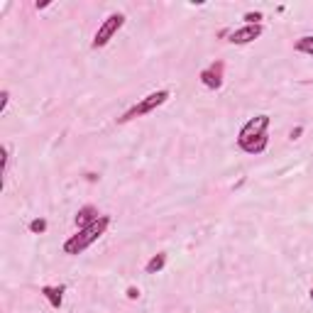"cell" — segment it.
<instances>
[{
    "mask_svg": "<svg viewBox=\"0 0 313 313\" xmlns=\"http://www.w3.org/2000/svg\"><path fill=\"white\" fill-rule=\"evenodd\" d=\"M267 127H269V115H257L252 117L237 135V144L247 154H262L267 149Z\"/></svg>",
    "mask_w": 313,
    "mask_h": 313,
    "instance_id": "obj_1",
    "label": "cell"
},
{
    "mask_svg": "<svg viewBox=\"0 0 313 313\" xmlns=\"http://www.w3.org/2000/svg\"><path fill=\"white\" fill-rule=\"evenodd\" d=\"M108 225H110V218H108V215H101L96 223H91L88 228H81L74 237H69V240L64 242V252H66V255H81L86 247H91V245L108 230Z\"/></svg>",
    "mask_w": 313,
    "mask_h": 313,
    "instance_id": "obj_2",
    "label": "cell"
},
{
    "mask_svg": "<svg viewBox=\"0 0 313 313\" xmlns=\"http://www.w3.org/2000/svg\"><path fill=\"white\" fill-rule=\"evenodd\" d=\"M167 101H169V91H154V93H149L147 98H142L137 105H132L127 113L120 115L117 122H130V120H135V117H142V115L157 110L159 105H164Z\"/></svg>",
    "mask_w": 313,
    "mask_h": 313,
    "instance_id": "obj_3",
    "label": "cell"
},
{
    "mask_svg": "<svg viewBox=\"0 0 313 313\" xmlns=\"http://www.w3.org/2000/svg\"><path fill=\"white\" fill-rule=\"evenodd\" d=\"M125 25V15L122 12H113L101 27L96 32V37H93V49H101V47H105L110 39L115 37V32Z\"/></svg>",
    "mask_w": 313,
    "mask_h": 313,
    "instance_id": "obj_4",
    "label": "cell"
},
{
    "mask_svg": "<svg viewBox=\"0 0 313 313\" xmlns=\"http://www.w3.org/2000/svg\"><path fill=\"white\" fill-rule=\"evenodd\" d=\"M259 34H262V25H245V27L230 32V42L232 44H250V42H255Z\"/></svg>",
    "mask_w": 313,
    "mask_h": 313,
    "instance_id": "obj_5",
    "label": "cell"
},
{
    "mask_svg": "<svg viewBox=\"0 0 313 313\" xmlns=\"http://www.w3.org/2000/svg\"><path fill=\"white\" fill-rule=\"evenodd\" d=\"M201 84L206 88H220L223 86V64H213L210 69H203L201 71Z\"/></svg>",
    "mask_w": 313,
    "mask_h": 313,
    "instance_id": "obj_6",
    "label": "cell"
},
{
    "mask_svg": "<svg viewBox=\"0 0 313 313\" xmlns=\"http://www.w3.org/2000/svg\"><path fill=\"white\" fill-rule=\"evenodd\" d=\"M101 215H98V208L96 206H84L79 213H76V225H79V230L81 228H88L91 223H96Z\"/></svg>",
    "mask_w": 313,
    "mask_h": 313,
    "instance_id": "obj_7",
    "label": "cell"
},
{
    "mask_svg": "<svg viewBox=\"0 0 313 313\" xmlns=\"http://www.w3.org/2000/svg\"><path fill=\"white\" fill-rule=\"evenodd\" d=\"M42 294L52 304V309H61V304H64V286H42Z\"/></svg>",
    "mask_w": 313,
    "mask_h": 313,
    "instance_id": "obj_8",
    "label": "cell"
},
{
    "mask_svg": "<svg viewBox=\"0 0 313 313\" xmlns=\"http://www.w3.org/2000/svg\"><path fill=\"white\" fill-rule=\"evenodd\" d=\"M164 264H167V255H164V252H159V255H154L149 262H147L144 272H147V274H159V272L164 269Z\"/></svg>",
    "mask_w": 313,
    "mask_h": 313,
    "instance_id": "obj_9",
    "label": "cell"
},
{
    "mask_svg": "<svg viewBox=\"0 0 313 313\" xmlns=\"http://www.w3.org/2000/svg\"><path fill=\"white\" fill-rule=\"evenodd\" d=\"M296 52H304V54L313 57V37H301L296 42Z\"/></svg>",
    "mask_w": 313,
    "mask_h": 313,
    "instance_id": "obj_10",
    "label": "cell"
},
{
    "mask_svg": "<svg viewBox=\"0 0 313 313\" xmlns=\"http://www.w3.org/2000/svg\"><path fill=\"white\" fill-rule=\"evenodd\" d=\"M47 230V220L44 218H34L32 223H29V232H34V235H39V232H44Z\"/></svg>",
    "mask_w": 313,
    "mask_h": 313,
    "instance_id": "obj_11",
    "label": "cell"
},
{
    "mask_svg": "<svg viewBox=\"0 0 313 313\" xmlns=\"http://www.w3.org/2000/svg\"><path fill=\"white\" fill-rule=\"evenodd\" d=\"M245 20H247V25H259L262 12H245Z\"/></svg>",
    "mask_w": 313,
    "mask_h": 313,
    "instance_id": "obj_12",
    "label": "cell"
},
{
    "mask_svg": "<svg viewBox=\"0 0 313 313\" xmlns=\"http://www.w3.org/2000/svg\"><path fill=\"white\" fill-rule=\"evenodd\" d=\"M127 299H132V301L140 299V289H137V286H130V289H127Z\"/></svg>",
    "mask_w": 313,
    "mask_h": 313,
    "instance_id": "obj_13",
    "label": "cell"
},
{
    "mask_svg": "<svg viewBox=\"0 0 313 313\" xmlns=\"http://www.w3.org/2000/svg\"><path fill=\"white\" fill-rule=\"evenodd\" d=\"M301 132H304V127H294V130L289 132V137H291V140H299V137H301Z\"/></svg>",
    "mask_w": 313,
    "mask_h": 313,
    "instance_id": "obj_14",
    "label": "cell"
},
{
    "mask_svg": "<svg viewBox=\"0 0 313 313\" xmlns=\"http://www.w3.org/2000/svg\"><path fill=\"white\" fill-rule=\"evenodd\" d=\"M311 299H313V289H311Z\"/></svg>",
    "mask_w": 313,
    "mask_h": 313,
    "instance_id": "obj_15",
    "label": "cell"
}]
</instances>
